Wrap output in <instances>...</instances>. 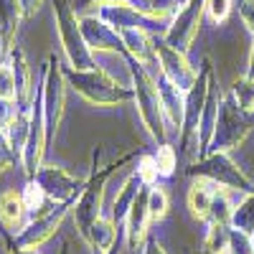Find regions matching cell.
<instances>
[{
  "label": "cell",
  "instance_id": "cell-1",
  "mask_svg": "<svg viewBox=\"0 0 254 254\" xmlns=\"http://www.w3.org/2000/svg\"><path fill=\"white\" fill-rule=\"evenodd\" d=\"M216 81V71L211 59H203V66L198 71L196 84L186 92V112H183V127H181V145L183 153L188 158V163H196L198 158H203V145H201V117L208 104V94L211 87Z\"/></svg>",
  "mask_w": 254,
  "mask_h": 254
},
{
  "label": "cell",
  "instance_id": "cell-2",
  "mask_svg": "<svg viewBox=\"0 0 254 254\" xmlns=\"http://www.w3.org/2000/svg\"><path fill=\"white\" fill-rule=\"evenodd\" d=\"M61 69H64V76H66V84L89 104H97V107H120V104L135 102L132 84H122L112 79L99 66L84 69V71L71 69V66H61Z\"/></svg>",
  "mask_w": 254,
  "mask_h": 254
},
{
  "label": "cell",
  "instance_id": "cell-3",
  "mask_svg": "<svg viewBox=\"0 0 254 254\" xmlns=\"http://www.w3.org/2000/svg\"><path fill=\"white\" fill-rule=\"evenodd\" d=\"M130 64V84L135 92V104H137V115L145 125V130L150 132L155 142H165L168 137V120L163 112V102H160V89H158V79L145 69V64H137L135 59L127 56Z\"/></svg>",
  "mask_w": 254,
  "mask_h": 254
},
{
  "label": "cell",
  "instance_id": "cell-4",
  "mask_svg": "<svg viewBox=\"0 0 254 254\" xmlns=\"http://www.w3.org/2000/svg\"><path fill=\"white\" fill-rule=\"evenodd\" d=\"M254 127V115L239 110V104L234 102L229 92L221 94L219 102V117H216V127L211 142L206 147V153H231L247 140V135Z\"/></svg>",
  "mask_w": 254,
  "mask_h": 254
},
{
  "label": "cell",
  "instance_id": "cell-5",
  "mask_svg": "<svg viewBox=\"0 0 254 254\" xmlns=\"http://www.w3.org/2000/svg\"><path fill=\"white\" fill-rule=\"evenodd\" d=\"M54 18H56V28L59 38L64 46V56H66V66L71 69H97L94 54L89 51L87 41H84L81 26H79V15L74 13V5L69 0H54Z\"/></svg>",
  "mask_w": 254,
  "mask_h": 254
},
{
  "label": "cell",
  "instance_id": "cell-6",
  "mask_svg": "<svg viewBox=\"0 0 254 254\" xmlns=\"http://www.w3.org/2000/svg\"><path fill=\"white\" fill-rule=\"evenodd\" d=\"M186 203H188V211L193 219H208V224H229L231 226L234 206H231V198H229V188L208 181V178H196L188 188Z\"/></svg>",
  "mask_w": 254,
  "mask_h": 254
},
{
  "label": "cell",
  "instance_id": "cell-7",
  "mask_svg": "<svg viewBox=\"0 0 254 254\" xmlns=\"http://www.w3.org/2000/svg\"><path fill=\"white\" fill-rule=\"evenodd\" d=\"M127 160H130V155H125L117 163H110V165H104V168H97V158H94V168H92V173L87 178V186H84V190L79 193V198L74 203V224H76L81 237H87L89 226L102 216L104 186H107V181L117 173V168H122Z\"/></svg>",
  "mask_w": 254,
  "mask_h": 254
},
{
  "label": "cell",
  "instance_id": "cell-8",
  "mask_svg": "<svg viewBox=\"0 0 254 254\" xmlns=\"http://www.w3.org/2000/svg\"><path fill=\"white\" fill-rule=\"evenodd\" d=\"M188 173L196 178H208L229 190H239V193H252L254 190V183L249 181V176L229 158V153H206L196 163H190Z\"/></svg>",
  "mask_w": 254,
  "mask_h": 254
},
{
  "label": "cell",
  "instance_id": "cell-9",
  "mask_svg": "<svg viewBox=\"0 0 254 254\" xmlns=\"http://www.w3.org/2000/svg\"><path fill=\"white\" fill-rule=\"evenodd\" d=\"M69 211H74V203H51L49 208H44L41 214H33L28 219V224L18 231L15 237H10V242L20 249H41L64 224V219L69 216Z\"/></svg>",
  "mask_w": 254,
  "mask_h": 254
},
{
  "label": "cell",
  "instance_id": "cell-10",
  "mask_svg": "<svg viewBox=\"0 0 254 254\" xmlns=\"http://www.w3.org/2000/svg\"><path fill=\"white\" fill-rule=\"evenodd\" d=\"M66 76H64L61 61L56 54H51L44 64V79H41V92H44V112H46V127H49V142L54 140L61 117L64 104H66Z\"/></svg>",
  "mask_w": 254,
  "mask_h": 254
},
{
  "label": "cell",
  "instance_id": "cell-11",
  "mask_svg": "<svg viewBox=\"0 0 254 254\" xmlns=\"http://www.w3.org/2000/svg\"><path fill=\"white\" fill-rule=\"evenodd\" d=\"M203 13H206V0H188V3L173 15L171 23H168V28L163 33V41L168 46H173L176 51L188 54L193 38L198 36Z\"/></svg>",
  "mask_w": 254,
  "mask_h": 254
},
{
  "label": "cell",
  "instance_id": "cell-12",
  "mask_svg": "<svg viewBox=\"0 0 254 254\" xmlns=\"http://www.w3.org/2000/svg\"><path fill=\"white\" fill-rule=\"evenodd\" d=\"M31 181L44 188L51 203H76L79 193L87 186V178H76L59 165H41Z\"/></svg>",
  "mask_w": 254,
  "mask_h": 254
},
{
  "label": "cell",
  "instance_id": "cell-13",
  "mask_svg": "<svg viewBox=\"0 0 254 254\" xmlns=\"http://www.w3.org/2000/svg\"><path fill=\"white\" fill-rule=\"evenodd\" d=\"M153 59L160 66V76H165L168 81H173L178 89L188 92L198 79V69L190 66L183 51H176L173 46H168L163 38L153 36Z\"/></svg>",
  "mask_w": 254,
  "mask_h": 254
},
{
  "label": "cell",
  "instance_id": "cell-14",
  "mask_svg": "<svg viewBox=\"0 0 254 254\" xmlns=\"http://www.w3.org/2000/svg\"><path fill=\"white\" fill-rule=\"evenodd\" d=\"M79 26H81L84 41H87V46L94 56L97 54H125L117 31H112L97 13L94 15H81Z\"/></svg>",
  "mask_w": 254,
  "mask_h": 254
},
{
  "label": "cell",
  "instance_id": "cell-15",
  "mask_svg": "<svg viewBox=\"0 0 254 254\" xmlns=\"http://www.w3.org/2000/svg\"><path fill=\"white\" fill-rule=\"evenodd\" d=\"M28 224V208L23 203L20 190H3L0 193V226L15 237Z\"/></svg>",
  "mask_w": 254,
  "mask_h": 254
},
{
  "label": "cell",
  "instance_id": "cell-16",
  "mask_svg": "<svg viewBox=\"0 0 254 254\" xmlns=\"http://www.w3.org/2000/svg\"><path fill=\"white\" fill-rule=\"evenodd\" d=\"M150 224H153V219H150V211H147V186H142V190L137 193L130 214H127V221H125V226H127V244L130 247L142 244Z\"/></svg>",
  "mask_w": 254,
  "mask_h": 254
},
{
  "label": "cell",
  "instance_id": "cell-17",
  "mask_svg": "<svg viewBox=\"0 0 254 254\" xmlns=\"http://www.w3.org/2000/svg\"><path fill=\"white\" fill-rule=\"evenodd\" d=\"M158 89H160V102L168 125L183 127V112H186V92L178 89L173 81H168L165 76H158Z\"/></svg>",
  "mask_w": 254,
  "mask_h": 254
},
{
  "label": "cell",
  "instance_id": "cell-18",
  "mask_svg": "<svg viewBox=\"0 0 254 254\" xmlns=\"http://www.w3.org/2000/svg\"><path fill=\"white\" fill-rule=\"evenodd\" d=\"M23 18V10L15 0H0V64L13 49V38L18 31V20Z\"/></svg>",
  "mask_w": 254,
  "mask_h": 254
},
{
  "label": "cell",
  "instance_id": "cell-19",
  "mask_svg": "<svg viewBox=\"0 0 254 254\" xmlns=\"http://www.w3.org/2000/svg\"><path fill=\"white\" fill-rule=\"evenodd\" d=\"M8 61H10V66L15 71V84H18V107H28V104L33 102V76H31V66H28V61H26V54L20 51L18 46L10 49L8 54Z\"/></svg>",
  "mask_w": 254,
  "mask_h": 254
},
{
  "label": "cell",
  "instance_id": "cell-20",
  "mask_svg": "<svg viewBox=\"0 0 254 254\" xmlns=\"http://www.w3.org/2000/svg\"><path fill=\"white\" fill-rule=\"evenodd\" d=\"M122 41V51L135 59L137 64H147V59L153 56V36L145 28H125L117 33Z\"/></svg>",
  "mask_w": 254,
  "mask_h": 254
},
{
  "label": "cell",
  "instance_id": "cell-21",
  "mask_svg": "<svg viewBox=\"0 0 254 254\" xmlns=\"http://www.w3.org/2000/svg\"><path fill=\"white\" fill-rule=\"evenodd\" d=\"M117 224L112 221V219H104V216H99L92 226H89V231H87V244L97 252V254H110L115 247H117Z\"/></svg>",
  "mask_w": 254,
  "mask_h": 254
},
{
  "label": "cell",
  "instance_id": "cell-22",
  "mask_svg": "<svg viewBox=\"0 0 254 254\" xmlns=\"http://www.w3.org/2000/svg\"><path fill=\"white\" fill-rule=\"evenodd\" d=\"M142 181H140V176H137V171L127 178L125 183H122V188H120V193H117V198H115V203H112V221L120 226V224H125L127 221V214H130V208H132V203H135V198H137V193L142 190Z\"/></svg>",
  "mask_w": 254,
  "mask_h": 254
},
{
  "label": "cell",
  "instance_id": "cell-23",
  "mask_svg": "<svg viewBox=\"0 0 254 254\" xmlns=\"http://www.w3.org/2000/svg\"><path fill=\"white\" fill-rule=\"evenodd\" d=\"M28 135H31V104L28 107H18L10 125H8V140L13 145V150L18 153V158L28 142Z\"/></svg>",
  "mask_w": 254,
  "mask_h": 254
},
{
  "label": "cell",
  "instance_id": "cell-24",
  "mask_svg": "<svg viewBox=\"0 0 254 254\" xmlns=\"http://www.w3.org/2000/svg\"><path fill=\"white\" fill-rule=\"evenodd\" d=\"M229 234H231L229 224H208L201 254H226L229 252Z\"/></svg>",
  "mask_w": 254,
  "mask_h": 254
},
{
  "label": "cell",
  "instance_id": "cell-25",
  "mask_svg": "<svg viewBox=\"0 0 254 254\" xmlns=\"http://www.w3.org/2000/svg\"><path fill=\"white\" fill-rule=\"evenodd\" d=\"M186 3H188V0H142L140 5L150 13L155 20H160V23H165V20L171 23L173 15H176Z\"/></svg>",
  "mask_w": 254,
  "mask_h": 254
},
{
  "label": "cell",
  "instance_id": "cell-26",
  "mask_svg": "<svg viewBox=\"0 0 254 254\" xmlns=\"http://www.w3.org/2000/svg\"><path fill=\"white\" fill-rule=\"evenodd\" d=\"M231 229L254 234V190L239 206H234V214H231Z\"/></svg>",
  "mask_w": 254,
  "mask_h": 254
},
{
  "label": "cell",
  "instance_id": "cell-27",
  "mask_svg": "<svg viewBox=\"0 0 254 254\" xmlns=\"http://www.w3.org/2000/svg\"><path fill=\"white\" fill-rule=\"evenodd\" d=\"M229 94L234 97V102L239 104V110L254 115V79H249V76L237 79L234 84H231Z\"/></svg>",
  "mask_w": 254,
  "mask_h": 254
},
{
  "label": "cell",
  "instance_id": "cell-28",
  "mask_svg": "<svg viewBox=\"0 0 254 254\" xmlns=\"http://www.w3.org/2000/svg\"><path fill=\"white\" fill-rule=\"evenodd\" d=\"M20 196H23V203L28 208V214H41L44 208L51 206L49 196L44 193V188H41L36 181H26V188L20 190Z\"/></svg>",
  "mask_w": 254,
  "mask_h": 254
},
{
  "label": "cell",
  "instance_id": "cell-29",
  "mask_svg": "<svg viewBox=\"0 0 254 254\" xmlns=\"http://www.w3.org/2000/svg\"><path fill=\"white\" fill-rule=\"evenodd\" d=\"M168 206H171V198H168L163 186H147V211H150V219L160 221L168 214Z\"/></svg>",
  "mask_w": 254,
  "mask_h": 254
},
{
  "label": "cell",
  "instance_id": "cell-30",
  "mask_svg": "<svg viewBox=\"0 0 254 254\" xmlns=\"http://www.w3.org/2000/svg\"><path fill=\"white\" fill-rule=\"evenodd\" d=\"M0 99L18 102V84H15V71L10 66V61L0 64Z\"/></svg>",
  "mask_w": 254,
  "mask_h": 254
},
{
  "label": "cell",
  "instance_id": "cell-31",
  "mask_svg": "<svg viewBox=\"0 0 254 254\" xmlns=\"http://www.w3.org/2000/svg\"><path fill=\"white\" fill-rule=\"evenodd\" d=\"M153 158H155V165H158V173H160L163 178L173 176V171H176V163H178V158H176V147H173V145L163 142Z\"/></svg>",
  "mask_w": 254,
  "mask_h": 254
},
{
  "label": "cell",
  "instance_id": "cell-32",
  "mask_svg": "<svg viewBox=\"0 0 254 254\" xmlns=\"http://www.w3.org/2000/svg\"><path fill=\"white\" fill-rule=\"evenodd\" d=\"M229 254H254L252 234L239 231V229H231V234H229Z\"/></svg>",
  "mask_w": 254,
  "mask_h": 254
},
{
  "label": "cell",
  "instance_id": "cell-33",
  "mask_svg": "<svg viewBox=\"0 0 254 254\" xmlns=\"http://www.w3.org/2000/svg\"><path fill=\"white\" fill-rule=\"evenodd\" d=\"M137 176L145 186H155V181L160 178L158 173V165H155V158L153 155H142L140 163H137Z\"/></svg>",
  "mask_w": 254,
  "mask_h": 254
},
{
  "label": "cell",
  "instance_id": "cell-34",
  "mask_svg": "<svg viewBox=\"0 0 254 254\" xmlns=\"http://www.w3.org/2000/svg\"><path fill=\"white\" fill-rule=\"evenodd\" d=\"M231 5H234V0H206V13L214 23H224L231 13Z\"/></svg>",
  "mask_w": 254,
  "mask_h": 254
},
{
  "label": "cell",
  "instance_id": "cell-35",
  "mask_svg": "<svg viewBox=\"0 0 254 254\" xmlns=\"http://www.w3.org/2000/svg\"><path fill=\"white\" fill-rule=\"evenodd\" d=\"M239 18H242V23L247 26V31L254 38V0H244V3H239Z\"/></svg>",
  "mask_w": 254,
  "mask_h": 254
},
{
  "label": "cell",
  "instance_id": "cell-36",
  "mask_svg": "<svg viewBox=\"0 0 254 254\" xmlns=\"http://www.w3.org/2000/svg\"><path fill=\"white\" fill-rule=\"evenodd\" d=\"M15 3L20 5V10H23V18H31L41 5H44V0H15Z\"/></svg>",
  "mask_w": 254,
  "mask_h": 254
},
{
  "label": "cell",
  "instance_id": "cell-37",
  "mask_svg": "<svg viewBox=\"0 0 254 254\" xmlns=\"http://www.w3.org/2000/svg\"><path fill=\"white\" fill-rule=\"evenodd\" d=\"M3 242H5V247H8V252H10V254H41L38 249H20V247H15V244L10 242V237H8V234H3Z\"/></svg>",
  "mask_w": 254,
  "mask_h": 254
},
{
  "label": "cell",
  "instance_id": "cell-38",
  "mask_svg": "<svg viewBox=\"0 0 254 254\" xmlns=\"http://www.w3.org/2000/svg\"><path fill=\"white\" fill-rule=\"evenodd\" d=\"M145 254H168V252L163 249V244H160L158 239H147V244H145Z\"/></svg>",
  "mask_w": 254,
  "mask_h": 254
},
{
  "label": "cell",
  "instance_id": "cell-39",
  "mask_svg": "<svg viewBox=\"0 0 254 254\" xmlns=\"http://www.w3.org/2000/svg\"><path fill=\"white\" fill-rule=\"evenodd\" d=\"M249 79H254V41H252V49H249V66H247V74Z\"/></svg>",
  "mask_w": 254,
  "mask_h": 254
},
{
  "label": "cell",
  "instance_id": "cell-40",
  "mask_svg": "<svg viewBox=\"0 0 254 254\" xmlns=\"http://www.w3.org/2000/svg\"><path fill=\"white\" fill-rule=\"evenodd\" d=\"M87 3H94V0H79L76 5H87ZM97 3H104V0H97Z\"/></svg>",
  "mask_w": 254,
  "mask_h": 254
},
{
  "label": "cell",
  "instance_id": "cell-41",
  "mask_svg": "<svg viewBox=\"0 0 254 254\" xmlns=\"http://www.w3.org/2000/svg\"><path fill=\"white\" fill-rule=\"evenodd\" d=\"M59 254H69V247H66V244H64V247H61V252H59Z\"/></svg>",
  "mask_w": 254,
  "mask_h": 254
},
{
  "label": "cell",
  "instance_id": "cell-42",
  "mask_svg": "<svg viewBox=\"0 0 254 254\" xmlns=\"http://www.w3.org/2000/svg\"><path fill=\"white\" fill-rule=\"evenodd\" d=\"M110 254H120V249H117V247H115V249H112V252H110Z\"/></svg>",
  "mask_w": 254,
  "mask_h": 254
},
{
  "label": "cell",
  "instance_id": "cell-43",
  "mask_svg": "<svg viewBox=\"0 0 254 254\" xmlns=\"http://www.w3.org/2000/svg\"><path fill=\"white\" fill-rule=\"evenodd\" d=\"M3 234H5V229H3V226H0V237H3Z\"/></svg>",
  "mask_w": 254,
  "mask_h": 254
},
{
  "label": "cell",
  "instance_id": "cell-44",
  "mask_svg": "<svg viewBox=\"0 0 254 254\" xmlns=\"http://www.w3.org/2000/svg\"><path fill=\"white\" fill-rule=\"evenodd\" d=\"M237 3H244V0H237Z\"/></svg>",
  "mask_w": 254,
  "mask_h": 254
},
{
  "label": "cell",
  "instance_id": "cell-45",
  "mask_svg": "<svg viewBox=\"0 0 254 254\" xmlns=\"http://www.w3.org/2000/svg\"><path fill=\"white\" fill-rule=\"evenodd\" d=\"M140 3H142V0H140Z\"/></svg>",
  "mask_w": 254,
  "mask_h": 254
}]
</instances>
